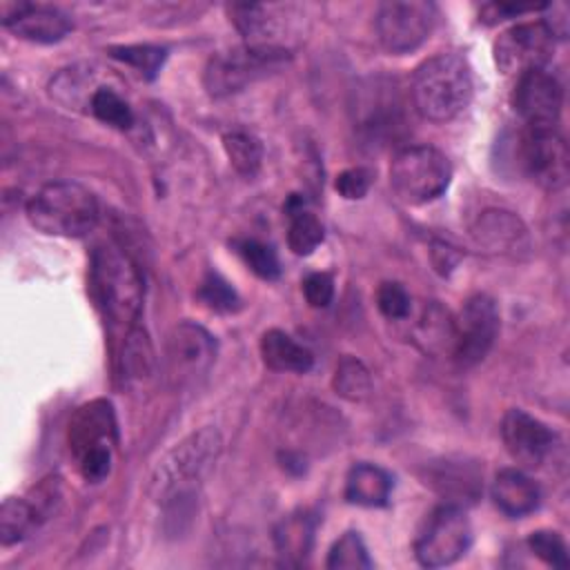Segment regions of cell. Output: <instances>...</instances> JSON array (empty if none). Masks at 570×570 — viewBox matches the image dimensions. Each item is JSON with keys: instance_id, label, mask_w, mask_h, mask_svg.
Listing matches in <instances>:
<instances>
[{"instance_id": "cb8c5ba5", "label": "cell", "mask_w": 570, "mask_h": 570, "mask_svg": "<svg viewBox=\"0 0 570 570\" xmlns=\"http://www.w3.org/2000/svg\"><path fill=\"white\" fill-rule=\"evenodd\" d=\"M156 354L147 332L138 325L129 327L120 354V372L127 383H145L154 376Z\"/></svg>"}, {"instance_id": "83f0119b", "label": "cell", "mask_w": 570, "mask_h": 570, "mask_svg": "<svg viewBox=\"0 0 570 570\" xmlns=\"http://www.w3.org/2000/svg\"><path fill=\"white\" fill-rule=\"evenodd\" d=\"M332 387L338 396L358 403L372 394V379L367 367L358 358L343 356L334 367Z\"/></svg>"}, {"instance_id": "5b68a950", "label": "cell", "mask_w": 570, "mask_h": 570, "mask_svg": "<svg viewBox=\"0 0 570 570\" xmlns=\"http://www.w3.org/2000/svg\"><path fill=\"white\" fill-rule=\"evenodd\" d=\"M289 60V51L276 45H243L214 53L205 67L203 82L209 96L223 98L247 85L276 73Z\"/></svg>"}, {"instance_id": "7c38bea8", "label": "cell", "mask_w": 570, "mask_h": 570, "mask_svg": "<svg viewBox=\"0 0 570 570\" xmlns=\"http://www.w3.org/2000/svg\"><path fill=\"white\" fill-rule=\"evenodd\" d=\"M554 38L539 22H521L505 29L494 42V60L503 73H525L543 69L550 60Z\"/></svg>"}, {"instance_id": "8992f818", "label": "cell", "mask_w": 570, "mask_h": 570, "mask_svg": "<svg viewBox=\"0 0 570 570\" xmlns=\"http://www.w3.org/2000/svg\"><path fill=\"white\" fill-rule=\"evenodd\" d=\"M452 180L448 156L432 145H412L394 154L390 185L407 205H423L439 198Z\"/></svg>"}, {"instance_id": "44dd1931", "label": "cell", "mask_w": 570, "mask_h": 570, "mask_svg": "<svg viewBox=\"0 0 570 570\" xmlns=\"http://www.w3.org/2000/svg\"><path fill=\"white\" fill-rule=\"evenodd\" d=\"M392 492V476L374 463H354L345 476V499L363 508H381Z\"/></svg>"}, {"instance_id": "603a6c76", "label": "cell", "mask_w": 570, "mask_h": 570, "mask_svg": "<svg viewBox=\"0 0 570 570\" xmlns=\"http://www.w3.org/2000/svg\"><path fill=\"white\" fill-rule=\"evenodd\" d=\"M261 356L274 372L303 374L314 365V354L283 330H267L261 336Z\"/></svg>"}, {"instance_id": "4fadbf2b", "label": "cell", "mask_w": 570, "mask_h": 570, "mask_svg": "<svg viewBox=\"0 0 570 570\" xmlns=\"http://www.w3.org/2000/svg\"><path fill=\"white\" fill-rule=\"evenodd\" d=\"M512 107L525 127H557L563 107V89L552 71L532 69L517 76Z\"/></svg>"}, {"instance_id": "8fae6325", "label": "cell", "mask_w": 570, "mask_h": 570, "mask_svg": "<svg viewBox=\"0 0 570 570\" xmlns=\"http://www.w3.org/2000/svg\"><path fill=\"white\" fill-rule=\"evenodd\" d=\"M499 307L488 294L470 296L454 318L452 358L461 367L481 363L492 350L499 334Z\"/></svg>"}, {"instance_id": "2e32d148", "label": "cell", "mask_w": 570, "mask_h": 570, "mask_svg": "<svg viewBox=\"0 0 570 570\" xmlns=\"http://www.w3.org/2000/svg\"><path fill=\"white\" fill-rule=\"evenodd\" d=\"M2 24L18 38L51 45L60 42L71 31V20L53 7L42 4H2Z\"/></svg>"}, {"instance_id": "7402d4cb", "label": "cell", "mask_w": 570, "mask_h": 570, "mask_svg": "<svg viewBox=\"0 0 570 570\" xmlns=\"http://www.w3.org/2000/svg\"><path fill=\"white\" fill-rule=\"evenodd\" d=\"M274 546L283 563L301 566L314 546V517L307 512H292L274 528Z\"/></svg>"}, {"instance_id": "4316f807", "label": "cell", "mask_w": 570, "mask_h": 570, "mask_svg": "<svg viewBox=\"0 0 570 570\" xmlns=\"http://www.w3.org/2000/svg\"><path fill=\"white\" fill-rule=\"evenodd\" d=\"M223 149L229 158V165L243 178H254L261 171L263 145L254 134H249L245 129H234L223 136Z\"/></svg>"}, {"instance_id": "7a4b0ae2", "label": "cell", "mask_w": 570, "mask_h": 570, "mask_svg": "<svg viewBox=\"0 0 570 570\" xmlns=\"http://www.w3.org/2000/svg\"><path fill=\"white\" fill-rule=\"evenodd\" d=\"M91 294L109 318L118 327H134L145 298V281L134 258L116 245H98L91 254L89 267Z\"/></svg>"}, {"instance_id": "74e56055", "label": "cell", "mask_w": 570, "mask_h": 570, "mask_svg": "<svg viewBox=\"0 0 570 570\" xmlns=\"http://www.w3.org/2000/svg\"><path fill=\"white\" fill-rule=\"evenodd\" d=\"M303 296L312 307H327L334 298V278L327 272H312L303 278Z\"/></svg>"}, {"instance_id": "4dcf8cb0", "label": "cell", "mask_w": 570, "mask_h": 570, "mask_svg": "<svg viewBox=\"0 0 570 570\" xmlns=\"http://www.w3.org/2000/svg\"><path fill=\"white\" fill-rule=\"evenodd\" d=\"M325 566L330 570H365L372 568L367 546L358 532H345L327 552Z\"/></svg>"}, {"instance_id": "ab89813d", "label": "cell", "mask_w": 570, "mask_h": 570, "mask_svg": "<svg viewBox=\"0 0 570 570\" xmlns=\"http://www.w3.org/2000/svg\"><path fill=\"white\" fill-rule=\"evenodd\" d=\"M548 18H543L541 22L546 24V29L550 31L552 38H566L568 36V24H570V18H568V4L566 2H554V4H548Z\"/></svg>"}, {"instance_id": "d6a6232c", "label": "cell", "mask_w": 570, "mask_h": 570, "mask_svg": "<svg viewBox=\"0 0 570 570\" xmlns=\"http://www.w3.org/2000/svg\"><path fill=\"white\" fill-rule=\"evenodd\" d=\"M236 252L256 276H261L265 281L278 278L281 261L272 245L256 240V238H243V240H236Z\"/></svg>"}, {"instance_id": "1f68e13d", "label": "cell", "mask_w": 570, "mask_h": 570, "mask_svg": "<svg viewBox=\"0 0 570 570\" xmlns=\"http://www.w3.org/2000/svg\"><path fill=\"white\" fill-rule=\"evenodd\" d=\"M111 58L134 67L140 76L145 78H154L165 58H167V49L158 47V45H125V47H111L109 49Z\"/></svg>"}, {"instance_id": "52a82bcc", "label": "cell", "mask_w": 570, "mask_h": 570, "mask_svg": "<svg viewBox=\"0 0 570 570\" xmlns=\"http://www.w3.org/2000/svg\"><path fill=\"white\" fill-rule=\"evenodd\" d=\"M472 543V525L456 503H441L425 514L416 539L414 557L425 568H443L459 561Z\"/></svg>"}, {"instance_id": "484cf974", "label": "cell", "mask_w": 570, "mask_h": 570, "mask_svg": "<svg viewBox=\"0 0 570 570\" xmlns=\"http://www.w3.org/2000/svg\"><path fill=\"white\" fill-rule=\"evenodd\" d=\"M40 521L42 517L29 499L7 497L0 505V543L13 546L22 541L33 528H38Z\"/></svg>"}, {"instance_id": "f546056e", "label": "cell", "mask_w": 570, "mask_h": 570, "mask_svg": "<svg viewBox=\"0 0 570 570\" xmlns=\"http://www.w3.org/2000/svg\"><path fill=\"white\" fill-rule=\"evenodd\" d=\"M89 109L100 122H105L109 127H116V129L125 131L134 125L131 107L127 105V100L120 94H116L109 87H96L91 91Z\"/></svg>"}, {"instance_id": "30bf717a", "label": "cell", "mask_w": 570, "mask_h": 570, "mask_svg": "<svg viewBox=\"0 0 570 570\" xmlns=\"http://www.w3.org/2000/svg\"><path fill=\"white\" fill-rule=\"evenodd\" d=\"M216 361V338L198 323L183 321L171 327L165 343V370L174 387H194Z\"/></svg>"}, {"instance_id": "f35d334b", "label": "cell", "mask_w": 570, "mask_h": 570, "mask_svg": "<svg viewBox=\"0 0 570 570\" xmlns=\"http://www.w3.org/2000/svg\"><path fill=\"white\" fill-rule=\"evenodd\" d=\"M541 7L537 4H508V2H490V4H483L481 7V20L488 22V24H497L501 20H508V18H514V16H521V13H528V11H537Z\"/></svg>"}, {"instance_id": "ac0fdd59", "label": "cell", "mask_w": 570, "mask_h": 570, "mask_svg": "<svg viewBox=\"0 0 570 570\" xmlns=\"http://www.w3.org/2000/svg\"><path fill=\"white\" fill-rule=\"evenodd\" d=\"M490 494L494 505L508 517L530 514L541 501L539 485L517 468L501 470L492 481Z\"/></svg>"}, {"instance_id": "ba28073f", "label": "cell", "mask_w": 570, "mask_h": 570, "mask_svg": "<svg viewBox=\"0 0 570 570\" xmlns=\"http://www.w3.org/2000/svg\"><path fill=\"white\" fill-rule=\"evenodd\" d=\"M436 4L428 0H390L379 4L374 27L387 53L403 56L419 49L432 33Z\"/></svg>"}, {"instance_id": "ffe728a7", "label": "cell", "mask_w": 570, "mask_h": 570, "mask_svg": "<svg viewBox=\"0 0 570 570\" xmlns=\"http://www.w3.org/2000/svg\"><path fill=\"white\" fill-rule=\"evenodd\" d=\"M414 343L430 356L452 354L454 316L436 301H430L414 325Z\"/></svg>"}, {"instance_id": "836d02e7", "label": "cell", "mask_w": 570, "mask_h": 570, "mask_svg": "<svg viewBox=\"0 0 570 570\" xmlns=\"http://www.w3.org/2000/svg\"><path fill=\"white\" fill-rule=\"evenodd\" d=\"M528 548L534 557H539L543 563L552 568H568V548L559 532L554 530H537L528 537Z\"/></svg>"}, {"instance_id": "e575fe53", "label": "cell", "mask_w": 570, "mask_h": 570, "mask_svg": "<svg viewBox=\"0 0 570 570\" xmlns=\"http://www.w3.org/2000/svg\"><path fill=\"white\" fill-rule=\"evenodd\" d=\"M376 305L381 309V314L390 321H401L410 314L412 307V298L407 294V289L396 283V281H385L379 285L376 289Z\"/></svg>"}, {"instance_id": "277c9868", "label": "cell", "mask_w": 570, "mask_h": 570, "mask_svg": "<svg viewBox=\"0 0 570 570\" xmlns=\"http://www.w3.org/2000/svg\"><path fill=\"white\" fill-rule=\"evenodd\" d=\"M27 218L47 236L82 238L98 223V200L76 180H53L27 200Z\"/></svg>"}, {"instance_id": "9c48e42d", "label": "cell", "mask_w": 570, "mask_h": 570, "mask_svg": "<svg viewBox=\"0 0 570 570\" xmlns=\"http://www.w3.org/2000/svg\"><path fill=\"white\" fill-rule=\"evenodd\" d=\"M519 169L532 183L559 191L568 180V145L557 127H525L514 145Z\"/></svg>"}, {"instance_id": "3957f363", "label": "cell", "mask_w": 570, "mask_h": 570, "mask_svg": "<svg viewBox=\"0 0 570 570\" xmlns=\"http://www.w3.org/2000/svg\"><path fill=\"white\" fill-rule=\"evenodd\" d=\"M472 98V73L463 56L445 51L416 67L412 100L416 111L432 122L456 118Z\"/></svg>"}, {"instance_id": "d6986e66", "label": "cell", "mask_w": 570, "mask_h": 570, "mask_svg": "<svg viewBox=\"0 0 570 570\" xmlns=\"http://www.w3.org/2000/svg\"><path fill=\"white\" fill-rule=\"evenodd\" d=\"M430 483L434 490H439L443 497H448V503L461 505L463 501H474L481 492V472L474 463L465 461H441L432 465Z\"/></svg>"}, {"instance_id": "5bb4252c", "label": "cell", "mask_w": 570, "mask_h": 570, "mask_svg": "<svg viewBox=\"0 0 570 570\" xmlns=\"http://www.w3.org/2000/svg\"><path fill=\"white\" fill-rule=\"evenodd\" d=\"M501 439L508 454L525 468L543 465L557 445V434L546 423L519 407L503 414Z\"/></svg>"}, {"instance_id": "d4e9b609", "label": "cell", "mask_w": 570, "mask_h": 570, "mask_svg": "<svg viewBox=\"0 0 570 570\" xmlns=\"http://www.w3.org/2000/svg\"><path fill=\"white\" fill-rule=\"evenodd\" d=\"M289 227H287V245L296 256L312 254L323 243V225L321 220L305 209V200L301 196H292L285 205Z\"/></svg>"}, {"instance_id": "d590c367", "label": "cell", "mask_w": 570, "mask_h": 570, "mask_svg": "<svg viewBox=\"0 0 570 570\" xmlns=\"http://www.w3.org/2000/svg\"><path fill=\"white\" fill-rule=\"evenodd\" d=\"M200 301L218 312H234L238 307V294L234 292V287L220 278L218 274H207L200 289H198Z\"/></svg>"}, {"instance_id": "8d00e7d4", "label": "cell", "mask_w": 570, "mask_h": 570, "mask_svg": "<svg viewBox=\"0 0 570 570\" xmlns=\"http://www.w3.org/2000/svg\"><path fill=\"white\" fill-rule=\"evenodd\" d=\"M372 174L365 167H350L336 176V191L347 200H358L370 191Z\"/></svg>"}, {"instance_id": "f1b7e54d", "label": "cell", "mask_w": 570, "mask_h": 570, "mask_svg": "<svg viewBox=\"0 0 570 570\" xmlns=\"http://www.w3.org/2000/svg\"><path fill=\"white\" fill-rule=\"evenodd\" d=\"M229 20L247 38V45H272L267 36L274 33V18L263 4H229Z\"/></svg>"}, {"instance_id": "9a60e30c", "label": "cell", "mask_w": 570, "mask_h": 570, "mask_svg": "<svg viewBox=\"0 0 570 570\" xmlns=\"http://www.w3.org/2000/svg\"><path fill=\"white\" fill-rule=\"evenodd\" d=\"M116 443H118L116 414L109 401L94 399L73 412L67 428V445L76 463L91 452H102V450L114 452Z\"/></svg>"}, {"instance_id": "6da1fadb", "label": "cell", "mask_w": 570, "mask_h": 570, "mask_svg": "<svg viewBox=\"0 0 570 570\" xmlns=\"http://www.w3.org/2000/svg\"><path fill=\"white\" fill-rule=\"evenodd\" d=\"M220 450L223 439L214 428H200L187 434L156 463L149 479L151 499L169 517H189L198 490L214 470Z\"/></svg>"}, {"instance_id": "e0dca14e", "label": "cell", "mask_w": 570, "mask_h": 570, "mask_svg": "<svg viewBox=\"0 0 570 570\" xmlns=\"http://www.w3.org/2000/svg\"><path fill=\"white\" fill-rule=\"evenodd\" d=\"M472 236L488 252L521 256L530 249L525 223L508 209H485L472 225Z\"/></svg>"}]
</instances>
